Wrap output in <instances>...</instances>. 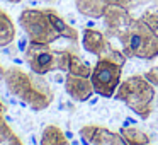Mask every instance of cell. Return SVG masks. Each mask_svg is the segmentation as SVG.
I'll return each instance as SVG.
<instances>
[{
	"instance_id": "cell-4",
	"label": "cell",
	"mask_w": 158,
	"mask_h": 145,
	"mask_svg": "<svg viewBox=\"0 0 158 145\" xmlns=\"http://www.w3.org/2000/svg\"><path fill=\"white\" fill-rule=\"evenodd\" d=\"M155 96H156L155 86L144 75L127 77L124 82L119 84L116 94H114L117 101L124 103L133 113H136L143 120H148L153 111Z\"/></svg>"
},
{
	"instance_id": "cell-11",
	"label": "cell",
	"mask_w": 158,
	"mask_h": 145,
	"mask_svg": "<svg viewBox=\"0 0 158 145\" xmlns=\"http://www.w3.org/2000/svg\"><path fill=\"white\" fill-rule=\"evenodd\" d=\"M82 43H83V48L95 56L102 55L110 45L107 36H106V33H100V31H97V29H90V28H87L85 31H83Z\"/></svg>"
},
{
	"instance_id": "cell-20",
	"label": "cell",
	"mask_w": 158,
	"mask_h": 145,
	"mask_svg": "<svg viewBox=\"0 0 158 145\" xmlns=\"http://www.w3.org/2000/svg\"><path fill=\"white\" fill-rule=\"evenodd\" d=\"M0 145H24V143H22L21 138H19L17 135L14 133V135H12V137L7 140V142H4V143H0Z\"/></svg>"
},
{
	"instance_id": "cell-9",
	"label": "cell",
	"mask_w": 158,
	"mask_h": 145,
	"mask_svg": "<svg viewBox=\"0 0 158 145\" xmlns=\"http://www.w3.org/2000/svg\"><path fill=\"white\" fill-rule=\"evenodd\" d=\"M104 19V26H106V36L107 38H116L123 28H126V24L133 19L129 9L123 7V5H109L106 9L102 15Z\"/></svg>"
},
{
	"instance_id": "cell-2",
	"label": "cell",
	"mask_w": 158,
	"mask_h": 145,
	"mask_svg": "<svg viewBox=\"0 0 158 145\" xmlns=\"http://www.w3.org/2000/svg\"><path fill=\"white\" fill-rule=\"evenodd\" d=\"M116 38L121 41L123 53L127 58L153 60L158 56V33L141 17H133Z\"/></svg>"
},
{
	"instance_id": "cell-12",
	"label": "cell",
	"mask_w": 158,
	"mask_h": 145,
	"mask_svg": "<svg viewBox=\"0 0 158 145\" xmlns=\"http://www.w3.org/2000/svg\"><path fill=\"white\" fill-rule=\"evenodd\" d=\"M15 39V26L12 22L10 15L0 9V48L9 46Z\"/></svg>"
},
{
	"instance_id": "cell-10",
	"label": "cell",
	"mask_w": 158,
	"mask_h": 145,
	"mask_svg": "<svg viewBox=\"0 0 158 145\" xmlns=\"http://www.w3.org/2000/svg\"><path fill=\"white\" fill-rule=\"evenodd\" d=\"M65 90L77 103H85L95 92L90 77H80V75H73V73H68V72H66V77H65Z\"/></svg>"
},
{
	"instance_id": "cell-5",
	"label": "cell",
	"mask_w": 158,
	"mask_h": 145,
	"mask_svg": "<svg viewBox=\"0 0 158 145\" xmlns=\"http://www.w3.org/2000/svg\"><path fill=\"white\" fill-rule=\"evenodd\" d=\"M24 60L31 72L39 75H46L55 70L68 72L70 67L68 50H53L49 45H39V43H29L24 51Z\"/></svg>"
},
{
	"instance_id": "cell-19",
	"label": "cell",
	"mask_w": 158,
	"mask_h": 145,
	"mask_svg": "<svg viewBox=\"0 0 158 145\" xmlns=\"http://www.w3.org/2000/svg\"><path fill=\"white\" fill-rule=\"evenodd\" d=\"M144 77H146L153 86H158V67H151V68L144 73Z\"/></svg>"
},
{
	"instance_id": "cell-18",
	"label": "cell",
	"mask_w": 158,
	"mask_h": 145,
	"mask_svg": "<svg viewBox=\"0 0 158 145\" xmlns=\"http://www.w3.org/2000/svg\"><path fill=\"white\" fill-rule=\"evenodd\" d=\"M4 111H5V108L2 106V103H0V143L7 142L9 138L14 135L12 128L9 126V123L5 121V118H4Z\"/></svg>"
},
{
	"instance_id": "cell-17",
	"label": "cell",
	"mask_w": 158,
	"mask_h": 145,
	"mask_svg": "<svg viewBox=\"0 0 158 145\" xmlns=\"http://www.w3.org/2000/svg\"><path fill=\"white\" fill-rule=\"evenodd\" d=\"M141 19H143L151 29H155V31L158 33V2H155L153 5H150V7L143 12Z\"/></svg>"
},
{
	"instance_id": "cell-21",
	"label": "cell",
	"mask_w": 158,
	"mask_h": 145,
	"mask_svg": "<svg viewBox=\"0 0 158 145\" xmlns=\"http://www.w3.org/2000/svg\"><path fill=\"white\" fill-rule=\"evenodd\" d=\"M4 77H5V68H4L2 65H0V80L4 79Z\"/></svg>"
},
{
	"instance_id": "cell-1",
	"label": "cell",
	"mask_w": 158,
	"mask_h": 145,
	"mask_svg": "<svg viewBox=\"0 0 158 145\" xmlns=\"http://www.w3.org/2000/svg\"><path fill=\"white\" fill-rule=\"evenodd\" d=\"M4 80L9 92L34 111L46 109L55 99L53 87L39 73H29L19 67H10L5 70Z\"/></svg>"
},
{
	"instance_id": "cell-7",
	"label": "cell",
	"mask_w": 158,
	"mask_h": 145,
	"mask_svg": "<svg viewBox=\"0 0 158 145\" xmlns=\"http://www.w3.org/2000/svg\"><path fill=\"white\" fill-rule=\"evenodd\" d=\"M143 2L144 0H75V5L80 14L92 19H99L104 15L109 5H123L126 9H133Z\"/></svg>"
},
{
	"instance_id": "cell-16",
	"label": "cell",
	"mask_w": 158,
	"mask_h": 145,
	"mask_svg": "<svg viewBox=\"0 0 158 145\" xmlns=\"http://www.w3.org/2000/svg\"><path fill=\"white\" fill-rule=\"evenodd\" d=\"M123 138L127 142V145H148L150 143V137L148 133H144L143 130L136 126H126L121 130Z\"/></svg>"
},
{
	"instance_id": "cell-6",
	"label": "cell",
	"mask_w": 158,
	"mask_h": 145,
	"mask_svg": "<svg viewBox=\"0 0 158 145\" xmlns=\"http://www.w3.org/2000/svg\"><path fill=\"white\" fill-rule=\"evenodd\" d=\"M19 24L27 34L29 43L51 45L61 38L46 9H24L19 15Z\"/></svg>"
},
{
	"instance_id": "cell-3",
	"label": "cell",
	"mask_w": 158,
	"mask_h": 145,
	"mask_svg": "<svg viewBox=\"0 0 158 145\" xmlns=\"http://www.w3.org/2000/svg\"><path fill=\"white\" fill-rule=\"evenodd\" d=\"M127 56L123 51L109 45V48L97 56V63L92 70V86L95 94L102 97H112L121 84V73Z\"/></svg>"
},
{
	"instance_id": "cell-22",
	"label": "cell",
	"mask_w": 158,
	"mask_h": 145,
	"mask_svg": "<svg viewBox=\"0 0 158 145\" xmlns=\"http://www.w3.org/2000/svg\"><path fill=\"white\" fill-rule=\"evenodd\" d=\"M7 2H12V4H19V2H22V0H7Z\"/></svg>"
},
{
	"instance_id": "cell-15",
	"label": "cell",
	"mask_w": 158,
	"mask_h": 145,
	"mask_svg": "<svg viewBox=\"0 0 158 145\" xmlns=\"http://www.w3.org/2000/svg\"><path fill=\"white\" fill-rule=\"evenodd\" d=\"M41 145H70V143L65 133L61 131V128H58L56 125H49V126L44 128V131L41 135Z\"/></svg>"
},
{
	"instance_id": "cell-8",
	"label": "cell",
	"mask_w": 158,
	"mask_h": 145,
	"mask_svg": "<svg viewBox=\"0 0 158 145\" xmlns=\"http://www.w3.org/2000/svg\"><path fill=\"white\" fill-rule=\"evenodd\" d=\"M80 137L89 145H127L121 133L110 131L109 128L97 126V125H85L80 128Z\"/></svg>"
},
{
	"instance_id": "cell-13",
	"label": "cell",
	"mask_w": 158,
	"mask_h": 145,
	"mask_svg": "<svg viewBox=\"0 0 158 145\" xmlns=\"http://www.w3.org/2000/svg\"><path fill=\"white\" fill-rule=\"evenodd\" d=\"M70 55V67H68V73L73 75H80V77H90L92 75V67L80 56V53L75 48H66Z\"/></svg>"
},
{
	"instance_id": "cell-23",
	"label": "cell",
	"mask_w": 158,
	"mask_h": 145,
	"mask_svg": "<svg viewBox=\"0 0 158 145\" xmlns=\"http://www.w3.org/2000/svg\"><path fill=\"white\" fill-rule=\"evenodd\" d=\"M44 2H53V0H44Z\"/></svg>"
},
{
	"instance_id": "cell-14",
	"label": "cell",
	"mask_w": 158,
	"mask_h": 145,
	"mask_svg": "<svg viewBox=\"0 0 158 145\" xmlns=\"http://www.w3.org/2000/svg\"><path fill=\"white\" fill-rule=\"evenodd\" d=\"M46 11H48L49 19H51V22L55 24L56 31L60 33V36H61V38L70 39V41H73V43L78 41V33H77L75 28H72L70 24H66L65 19H63L61 15L56 14V11H53V9H46Z\"/></svg>"
}]
</instances>
